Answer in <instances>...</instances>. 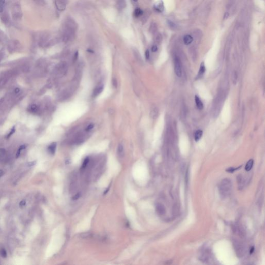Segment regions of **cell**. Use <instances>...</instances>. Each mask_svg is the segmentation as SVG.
Wrapping results in <instances>:
<instances>
[{"label":"cell","instance_id":"836d02e7","mask_svg":"<svg viewBox=\"0 0 265 265\" xmlns=\"http://www.w3.org/2000/svg\"><path fill=\"white\" fill-rule=\"evenodd\" d=\"M254 249H254V247H252V248L251 249V250H250V252L251 254H252V253L254 252Z\"/></svg>","mask_w":265,"mask_h":265},{"label":"cell","instance_id":"484cf974","mask_svg":"<svg viewBox=\"0 0 265 265\" xmlns=\"http://www.w3.org/2000/svg\"><path fill=\"white\" fill-rule=\"evenodd\" d=\"M25 205H26V201L24 200H23L21 201V202H20L19 206L20 207H23L25 206Z\"/></svg>","mask_w":265,"mask_h":265},{"label":"cell","instance_id":"5b68a950","mask_svg":"<svg viewBox=\"0 0 265 265\" xmlns=\"http://www.w3.org/2000/svg\"><path fill=\"white\" fill-rule=\"evenodd\" d=\"M104 90V86L103 85H100L97 86L94 90V91L93 92V97H96L99 94H100V93L102 92V91Z\"/></svg>","mask_w":265,"mask_h":265},{"label":"cell","instance_id":"ba28073f","mask_svg":"<svg viewBox=\"0 0 265 265\" xmlns=\"http://www.w3.org/2000/svg\"><path fill=\"white\" fill-rule=\"evenodd\" d=\"M193 37L190 35H185L183 38V42L184 44L186 45H190L191 43H192V42H193Z\"/></svg>","mask_w":265,"mask_h":265},{"label":"cell","instance_id":"8d00e7d4","mask_svg":"<svg viewBox=\"0 0 265 265\" xmlns=\"http://www.w3.org/2000/svg\"><path fill=\"white\" fill-rule=\"evenodd\" d=\"M133 1H135V2H137V1H138V0H133Z\"/></svg>","mask_w":265,"mask_h":265},{"label":"cell","instance_id":"7402d4cb","mask_svg":"<svg viewBox=\"0 0 265 265\" xmlns=\"http://www.w3.org/2000/svg\"><path fill=\"white\" fill-rule=\"evenodd\" d=\"M93 127H94V125L93 124H90L87 126V127L86 128V131H89L91 130H92L93 128Z\"/></svg>","mask_w":265,"mask_h":265},{"label":"cell","instance_id":"4fadbf2b","mask_svg":"<svg viewBox=\"0 0 265 265\" xmlns=\"http://www.w3.org/2000/svg\"><path fill=\"white\" fill-rule=\"evenodd\" d=\"M56 146H57V144L56 143H53L49 146L48 150L50 153L52 154H54V153H55L56 152Z\"/></svg>","mask_w":265,"mask_h":265},{"label":"cell","instance_id":"d6a6232c","mask_svg":"<svg viewBox=\"0 0 265 265\" xmlns=\"http://www.w3.org/2000/svg\"><path fill=\"white\" fill-rule=\"evenodd\" d=\"M5 2V0H0V4L3 5Z\"/></svg>","mask_w":265,"mask_h":265},{"label":"cell","instance_id":"d590c367","mask_svg":"<svg viewBox=\"0 0 265 265\" xmlns=\"http://www.w3.org/2000/svg\"><path fill=\"white\" fill-rule=\"evenodd\" d=\"M88 51H89L90 52H92V53H93V52H93V51H92V50H91V49H89V50H88Z\"/></svg>","mask_w":265,"mask_h":265},{"label":"cell","instance_id":"4dcf8cb0","mask_svg":"<svg viewBox=\"0 0 265 265\" xmlns=\"http://www.w3.org/2000/svg\"><path fill=\"white\" fill-rule=\"evenodd\" d=\"M35 164H36V162H35V161H33V162H29V163H28V166H32L34 165Z\"/></svg>","mask_w":265,"mask_h":265},{"label":"cell","instance_id":"ac0fdd59","mask_svg":"<svg viewBox=\"0 0 265 265\" xmlns=\"http://www.w3.org/2000/svg\"><path fill=\"white\" fill-rule=\"evenodd\" d=\"M0 255L3 258H6L7 256V253L4 249H2L0 250Z\"/></svg>","mask_w":265,"mask_h":265},{"label":"cell","instance_id":"e575fe53","mask_svg":"<svg viewBox=\"0 0 265 265\" xmlns=\"http://www.w3.org/2000/svg\"><path fill=\"white\" fill-rule=\"evenodd\" d=\"M3 10V5L0 4V12H2Z\"/></svg>","mask_w":265,"mask_h":265},{"label":"cell","instance_id":"e0dca14e","mask_svg":"<svg viewBox=\"0 0 265 265\" xmlns=\"http://www.w3.org/2000/svg\"><path fill=\"white\" fill-rule=\"evenodd\" d=\"M6 152L5 150L3 149H0V161L2 160L5 156Z\"/></svg>","mask_w":265,"mask_h":265},{"label":"cell","instance_id":"8992f818","mask_svg":"<svg viewBox=\"0 0 265 265\" xmlns=\"http://www.w3.org/2000/svg\"><path fill=\"white\" fill-rule=\"evenodd\" d=\"M156 209H157V212L159 214L162 215L165 213V211H166L165 208L162 205L158 204L156 206Z\"/></svg>","mask_w":265,"mask_h":265},{"label":"cell","instance_id":"7a4b0ae2","mask_svg":"<svg viewBox=\"0 0 265 265\" xmlns=\"http://www.w3.org/2000/svg\"><path fill=\"white\" fill-rule=\"evenodd\" d=\"M78 28V25L76 21L70 17H67L65 20L63 30H65L72 33H76Z\"/></svg>","mask_w":265,"mask_h":265},{"label":"cell","instance_id":"3957f363","mask_svg":"<svg viewBox=\"0 0 265 265\" xmlns=\"http://www.w3.org/2000/svg\"><path fill=\"white\" fill-rule=\"evenodd\" d=\"M175 71L178 77H180L182 76L181 62L178 57H176L175 59Z\"/></svg>","mask_w":265,"mask_h":265},{"label":"cell","instance_id":"277c9868","mask_svg":"<svg viewBox=\"0 0 265 265\" xmlns=\"http://www.w3.org/2000/svg\"><path fill=\"white\" fill-rule=\"evenodd\" d=\"M55 3L56 7L59 11H62L65 10L67 4V0H56Z\"/></svg>","mask_w":265,"mask_h":265},{"label":"cell","instance_id":"5bb4252c","mask_svg":"<svg viewBox=\"0 0 265 265\" xmlns=\"http://www.w3.org/2000/svg\"><path fill=\"white\" fill-rule=\"evenodd\" d=\"M205 70H206L205 66V65L204 64V63H202V64H201V65H200V69H199V70L198 71V77H202L203 75V74L205 73Z\"/></svg>","mask_w":265,"mask_h":265},{"label":"cell","instance_id":"7c38bea8","mask_svg":"<svg viewBox=\"0 0 265 265\" xmlns=\"http://www.w3.org/2000/svg\"><path fill=\"white\" fill-rule=\"evenodd\" d=\"M143 14V11L139 8H137L134 11V16L137 18L142 16Z\"/></svg>","mask_w":265,"mask_h":265},{"label":"cell","instance_id":"ffe728a7","mask_svg":"<svg viewBox=\"0 0 265 265\" xmlns=\"http://www.w3.org/2000/svg\"><path fill=\"white\" fill-rule=\"evenodd\" d=\"M89 162V159L88 157H87L84 161V163L83 164V166H82V168H85L88 165Z\"/></svg>","mask_w":265,"mask_h":265},{"label":"cell","instance_id":"9a60e30c","mask_svg":"<svg viewBox=\"0 0 265 265\" xmlns=\"http://www.w3.org/2000/svg\"><path fill=\"white\" fill-rule=\"evenodd\" d=\"M117 4L120 8H124L126 5L125 0H117Z\"/></svg>","mask_w":265,"mask_h":265},{"label":"cell","instance_id":"f1b7e54d","mask_svg":"<svg viewBox=\"0 0 265 265\" xmlns=\"http://www.w3.org/2000/svg\"><path fill=\"white\" fill-rule=\"evenodd\" d=\"M34 1L37 2V3L41 4H44L45 3V0H34Z\"/></svg>","mask_w":265,"mask_h":265},{"label":"cell","instance_id":"603a6c76","mask_svg":"<svg viewBox=\"0 0 265 265\" xmlns=\"http://www.w3.org/2000/svg\"><path fill=\"white\" fill-rule=\"evenodd\" d=\"M112 85H113V86L117 88V86H118V83H117V80L116 78H113V80H112Z\"/></svg>","mask_w":265,"mask_h":265},{"label":"cell","instance_id":"6da1fadb","mask_svg":"<svg viewBox=\"0 0 265 265\" xmlns=\"http://www.w3.org/2000/svg\"><path fill=\"white\" fill-rule=\"evenodd\" d=\"M232 190V183L231 181L228 179L223 180L219 185V192L221 196L225 198L228 197L231 193Z\"/></svg>","mask_w":265,"mask_h":265},{"label":"cell","instance_id":"30bf717a","mask_svg":"<svg viewBox=\"0 0 265 265\" xmlns=\"http://www.w3.org/2000/svg\"><path fill=\"white\" fill-rule=\"evenodd\" d=\"M195 102H196V106L199 109H200L201 110V109H202L203 108L204 106H203V104L202 102V100H201L197 96H195Z\"/></svg>","mask_w":265,"mask_h":265},{"label":"cell","instance_id":"cb8c5ba5","mask_svg":"<svg viewBox=\"0 0 265 265\" xmlns=\"http://www.w3.org/2000/svg\"><path fill=\"white\" fill-rule=\"evenodd\" d=\"M157 50H158V47H157V46H156V45H153V46H152V48H151V51H152V52H155L157 51Z\"/></svg>","mask_w":265,"mask_h":265},{"label":"cell","instance_id":"8fae6325","mask_svg":"<svg viewBox=\"0 0 265 265\" xmlns=\"http://www.w3.org/2000/svg\"><path fill=\"white\" fill-rule=\"evenodd\" d=\"M202 135H203V131L202 130H197L195 132V135H194L195 140L196 141H198L201 138V137H202Z\"/></svg>","mask_w":265,"mask_h":265},{"label":"cell","instance_id":"1f68e13d","mask_svg":"<svg viewBox=\"0 0 265 265\" xmlns=\"http://www.w3.org/2000/svg\"><path fill=\"white\" fill-rule=\"evenodd\" d=\"M4 175V172L2 170L0 169V178H1Z\"/></svg>","mask_w":265,"mask_h":265},{"label":"cell","instance_id":"f546056e","mask_svg":"<svg viewBox=\"0 0 265 265\" xmlns=\"http://www.w3.org/2000/svg\"><path fill=\"white\" fill-rule=\"evenodd\" d=\"M78 51H76L74 54V61H76L77 58H78Z\"/></svg>","mask_w":265,"mask_h":265},{"label":"cell","instance_id":"2e32d148","mask_svg":"<svg viewBox=\"0 0 265 265\" xmlns=\"http://www.w3.org/2000/svg\"><path fill=\"white\" fill-rule=\"evenodd\" d=\"M118 154L119 155V156L123 157V155L124 154V149H123V145L121 144H120L118 145Z\"/></svg>","mask_w":265,"mask_h":265},{"label":"cell","instance_id":"44dd1931","mask_svg":"<svg viewBox=\"0 0 265 265\" xmlns=\"http://www.w3.org/2000/svg\"><path fill=\"white\" fill-rule=\"evenodd\" d=\"M239 168H240V167L236 168H232V167H231V168H230L227 169L226 170V171H227V172H231V173H233V172H234V171H235V170H236L238 169H239Z\"/></svg>","mask_w":265,"mask_h":265},{"label":"cell","instance_id":"d4e9b609","mask_svg":"<svg viewBox=\"0 0 265 265\" xmlns=\"http://www.w3.org/2000/svg\"><path fill=\"white\" fill-rule=\"evenodd\" d=\"M145 58L147 59H149V58H150V51L149 50H147L145 51Z\"/></svg>","mask_w":265,"mask_h":265},{"label":"cell","instance_id":"d6986e66","mask_svg":"<svg viewBox=\"0 0 265 265\" xmlns=\"http://www.w3.org/2000/svg\"><path fill=\"white\" fill-rule=\"evenodd\" d=\"M163 4L160 3V4H158L156 6H155V8L157 9V11H159V12H162L163 10Z\"/></svg>","mask_w":265,"mask_h":265},{"label":"cell","instance_id":"9c48e42d","mask_svg":"<svg viewBox=\"0 0 265 265\" xmlns=\"http://www.w3.org/2000/svg\"><path fill=\"white\" fill-rule=\"evenodd\" d=\"M158 116V109L156 107H153L150 112V116L152 119H155Z\"/></svg>","mask_w":265,"mask_h":265},{"label":"cell","instance_id":"52a82bcc","mask_svg":"<svg viewBox=\"0 0 265 265\" xmlns=\"http://www.w3.org/2000/svg\"><path fill=\"white\" fill-rule=\"evenodd\" d=\"M253 164H254V161H253V160H252V159L250 160L247 162V163H246V165H245V170L246 171H250L251 170V169L252 168L253 166Z\"/></svg>","mask_w":265,"mask_h":265},{"label":"cell","instance_id":"83f0119b","mask_svg":"<svg viewBox=\"0 0 265 265\" xmlns=\"http://www.w3.org/2000/svg\"><path fill=\"white\" fill-rule=\"evenodd\" d=\"M80 197V194L79 193H78L77 194H76L74 197H72V199L73 200H77Z\"/></svg>","mask_w":265,"mask_h":265},{"label":"cell","instance_id":"4316f807","mask_svg":"<svg viewBox=\"0 0 265 265\" xmlns=\"http://www.w3.org/2000/svg\"><path fill=\"white\" fill-rule=\"evenodd\" d=\"M150 30H151V31L152 32H154L155 31V30H156V28H155V25L154 24H152V25L151 26Z\"/></svg>","mask_w":265,"mask_h":265}]
</instances>
